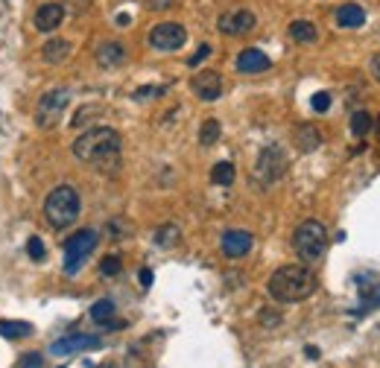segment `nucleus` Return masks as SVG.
Segmentation results:
<instances>
[{
	"label": "nucleus",
	"instance_id": "nucleus-1",
	"mask_svg": "<svg viewBox=\"0 0 380 368\" xmlns=\"http://www.w3.org/2000/svg\"><path fill=\"white\" fill-rule=\"evenodd\" d=\"M269 296L281 304H296V301H304V299H311L313 292H316V275H313V269H307L301 263H293V266H281L272 272L269 284Z\"/></svg>",
	"mask_w": 380,
	"mask_h": 368
},
{
	"label": "nucleus",
	"instance_id": "nucleus-2",
	"mask_svg": "<svg viewBox=\"0 0 380 368\" xmlns=\"http://www.w3.org/2000/svg\"><path fill=\"white\" fill-rule=\"evenodd\" d=\"M74 155L82 164H94V167H108L117 164V155H121V135L108 126H97L88 129L74 140Z\"/></svg>",
	"mask_w": 380,
	"mask_h": 368
},
{
	"label": "nucleus",
	"instance_id": "nucleus-3",
	"mask_svg": "<svg viewBox=\"0 0 380 368\" xmlns=\"http://www.w3.org/2000/svg\"><path fill=\"white\" fill-rule=\"evenodd\" d=\"M44 216H47V223H50L53 228H59V231L67 228V225H74L77 216H79V193L70 184H59L50 196H47Z\"/></svg>",
	"mask_w": 380,
	"mask_h": 368
},
{
	"label": "nucleus",
	"instance_id": "nucleus-4",
	"mask_svg": "<svg viewBox=\"0 0 380 368\" xmlns=\"http://www.w3.org/2000/svg\"><path fill=\"white\" fill-rule=\"evenodd\" d=\"M293 249L298 255V260L304 263H319L328 252V231L319 219H304L293 234Z\"/></svg>",
	"mask_w": 380,
	"mask_h": 368
},
{
	"label": "nucleus",
	"instance_id": "nucleus-5",
	"mask_svg": "<svg viewBox=\"0 0 380 368\" xmlns=\"http://www.w3.org/2000/svg\"><path fill=\"white\" fill-rule=\"evenodd\" d=\"M97 231H91V228H85V231H77L74 237H67L65 240V272L67 275H77L79 269H82V263H85V257L97 249Z\"/></svg>",
	"mask_w": 380,
	"mask_h": 368
},
{
	"label": "nucleus",
	"instance_id": "nucleus-6",
	"mask_svg": "<svg viewBox=\"0 0 380 368\" xmlns=\"http://www.w3.org/2000/svg\"><path fill=\"white\" fill-rule=\"evenodd\" d=\"M284 173H287V155H284V150L275 143L264 146L257 161H255V179L260 184H275Z\"/></svg>",
	"mask_w": 380,
	"mask_h": 368
},
{
	"label": "nucleus",
	"instance_id": "nucleus-7",
	"mask_svg": "<svg viewBox=\"0 0 380 368\" xmlns=\"http://www.w3.org/2000/svg\"><path fill=\"white\" fill-rule=\"evenodd\" d=\"M67 103H70V94H67L65 88L47 91L41 100H38V106H35V126H38V129H53L56 123L62 120Z\"/></svg>",
	"mask_w": 380,
	"mask_h": 368
},
{
	"label": "nucleus",
	"instance_id": "nucleus-8",
	"mask_svg": "<svg viewBox=\"0 0 380 368\" xmlns=\"http://www.w3.org/2000/svg\"><path fill=\"white\" fill-rule=\"evenodd\" d=\"M184 41H187L184 27L181 23H173V21L158 23V27H152V33H150V47L158 50V53H173Z\"/></svg>",
	"mask_w": 380,
	"mask_h": 368
},
{
	"label": "nucleus",
	"instance_id": "nucleus-9",
	"mask_svg": "<svg viewBox=\"0 0 380 368\" xmlns=\"http://www.w3.org/2000/svg\"><path fill=\"white\" fill-rule=\"evenodd\" d=\"M217 27H220L223 35H234V38H237V35L252 33V30L257 27V18H255V12H249V9H234V12L220 15Z\"/></svg>",
	"mask_w": 380,
	"mask_h": 368
},
{
	"label": "nucleus",
	"instance_id": "nucleus-10",
	"mask_svg": "<svg viewBox=\"0 0 380 368\" xmlns=\"http://www.w3.org/2000/svg\"><path fill=\"white\" fill-rule=\"evenodd\" d=\"M103 342L100 336H91V333H74V336H65V339H56L50 345V354L56 357H67V354H79V351H94L100 348Z\"/></svg>",
	"mask_w": 380,
	"mask_h": 368
},
{
	"label": "nucleus",
	"instance_id": "nucleus-11",
	"mask_svg": "<svg viewBox=\"0 0 380 368\" xmlns=\"http://www.w3.org/2000/svg\"><path fill=\"white\" fill-rule=\"evenodd\" d=\"M190 88H194V94L199 96V100L213 103V100L223 96V77L217 70H199L194 77V82H190Z\"/></svg>",
	"mask_w": 380,
	"mask_h": 368
},
{
	"label": "nucleus",
	"instance_id": "nucleus-12",
	"mask_svg": "<svg viewBox=\"0 0 380 368\" xmlns=\"http://www.w3.org/2000/svg\"><path fill=\"white\" fill-rule=\"evenodd\" d=\"M252 234L249 231H240V228H234V231H225L223 234V255L225 257H246L252 252Z\"/></svg>",
	"mask_w": 380,
	"mask_h": 368
},
{
	"label": "nucleus",
	"instance_id": "nucleus-13",
	"mask_svg": "<svg viewBox=\"0 0 380 368\" xmlns=\"http://www.w3.org/2000/svg\"><path fill=\"white\" fill-rule=\"evenodd\" d=\"M65 21V6L62 4H41L35 12V30L38 33H53Z\"/></svg>",
	"mask_w": 380,
	"mask_h": 368
},
{
	"label": "nucleus",
	"instance_id": "nucleus-14",
	"mask_svg": "<svg viewBox=\"0 0 380 368\" xmlns=\"http://www.w3.org/2000/svg\"><path fill=\"white\" fill-rule=\"evenodd\" d=\"M272 62L264 50H257V47H249V50H243L240 56H237V70L240 73H264L269 70Z\"/></svg>",
	"mask_w": 380,
	"mask_h": 368
},
{
	"label": "nucleus",
	"instance_id": "nucleus-15",
	"mask_svg": "<svg viewBox=\"0 0 380 368\" xmlns=\"http://www.w3.org/2000/svg\"><path fill=\"white\" fill-rule=\"evenodd\" d=\"M293 140H296V150L298 152H316L319 146H322V135L316 126H311V123H301V126L293 132Z\"/></svg>",
	"mask_w": 380,
	"mask_h": 368
},
{
	"label": "nucleus",
	"instance_id": "nucleus-16",
	"mask_svg": "<svg viewBox=\"0 0 380 368\" xmlns=\"http://www.w3.org/2000/svg\"><path fill=\"white\" fill-rule=\"evenodd\" d=\"M337 23L342 30H357V27H363L366 23V12H363V6H357V4H345V6H340L337 9Z\"/></svg>",
	"mask_w": 380,
	"mask_h": 368
},
{
	"label": "nucleus",
	"instance_id": "nucleus-17",
	"mask_svg": "<svg viewBox=\"0 0 380 368\" xmlns=\"http://www.w3.org/2000/svg\"><path fill=\"white\" fill-rule=\"evenodd\" d=\"M126 59V47L121 41H106L100 44V50H97V62L100 67H114V65H121Z\"/></svg>",
	"mask_w": 380,
	"mask_h": 368
},
{
	"label": "nucleus",
	"instance_id": "nucleus-18",
	"mask_svg": "<svg viewBox=\"0 0 380 368\" xmlns=\"http://www.w3.org/2000/svg\"><path fill=\"white\" fill-rule=\"evenodd\" d=\"M41 56H44V62H50V65L65 62V59L70 56V41H65V38H53V41H47V44L41 47Z\"/></svg>",
	"mask_w": 380,
	"mask_h": 368
},
{
	"label": "nucleus",
	"instance_id": "nucleus-19",
	"mask_svg": "<svg viewBox=\"0 0 380 368\" xmlns=\"http://www.w3.org/2000/svg\"><path fill=\"white\" fill-rule=\"evenodd\" d=\"M290 35L298 44H313L319 38V30H316V23H311V21H293L290 23Z\"/></svg>",
	"mask_w": 380,
	"mask_h": 368
},
{
	"label": "nucleus",
	"instance_id": "nucleus-20",
	"mask_svg": "<svg viewBox=\"0 0 380 368\" xmlns=\"http://www.w3.org/2000/svg\"><path fill=\"white\" fill-rule=\"evenodd\" d=\"M234 164L231 161H220V164H213V169H211V182L213 184H223V187H228V184H234Z\"/></svg>",
	"mask_w": 380,
	"mask_h": 368
},
{
	"label": "nucleus",
	"instance_id": "nucleus-21",
	"mask_svg": "<svg viewBox=\"0 0 380 368\" xmlns=\"http://www.w3.org/2000/svg\"><path fill=\"white\" fill-rule=\"evenodd\" d=\"M33 333L30 322H0V336L6 339H27Z\"/></svg>",
	"mask_w": 380,
	"mask_h": 368
},
{
	"label": "nucleus",
	"instance_id": "nucleus-22",
	"mask_svg": "<svg viewBox=\"0 0 380 368\" xmlns=\"http://www.w3.org/2000/svg\"><path fill=\"white\" fill-rule=\"evenodd\" d=\"M91 318H94L97 325H108L111 318H114V301H111V299H100L97 304L91 307Z\"/></svg>",
	"mask_w": 380,
	"mask_h": 368
},
{
	"label": "nucleus",
	"instance_id": "nucleus-23",
	"mask_svg": "<svg viewBox=\"0 0 380 368\" xmlns=\"http://www.w3.org/2000/svg\"><path fill=\"white\" fill-rule=\"evenodd\" d=\"M220 132H223V129H220V120H213V117L205 120L202 129H199V143H202V146H213V143L220 140Z\"/></svg>",
	"mask_w": 380,
	"mask_h": 368
},
{
	"label": "nucleus",
	"instance_id": "nucleus-24",
	"mask_svg": "<svg viewBox=\"0 0 380 368\" xmlns=\"http://www.w3.org/2000/svg\"><path fill=\"white\" fill-rule=\"evenodd\" d=\"M371 132V114L369 111H354L351 117V135L354 138H366Z\"/></svg>",
	"mask_w": 380,
	"mask_h": 368
},
{
	"label": "nucleus",
	"instance_id": "nucleus-25",
	"mask_svg": "<svg viewBox=\"0 0 380 368\" xmlns=\"http://www.w3.org/2000/svg\"><path fill=\"white\" fill-rule=\"evenodd\" d=\"M155 242L161 245V249H170V245L179 242V225H161L155 231Z\"/></svg>",
	"mask_w": 380,
	"mask_h": 368
},
{
	"label": "nucleus",
	"instance_id": "nucleus-26",
	"mask_svg": "<svg viewBox=\"0 0 380 368\" xmlns=\"http://www.w3.org/2000/svg\"><path fill=\"white\" fill-rule=\"evenodd\" d=\"M121 269H123V263H121V257L117 255H108V257H103V263H100V272L103 275H121Z\"/></svg>",
	"mask_w": 380,
	"mask_h": 368
},
{
	"label": "nucleus",
	"instance_id": "nucleus-27",
	"mask_svg": "<svg viewBox=\"0 0 380 368\" xmlns=\"http://www.w3.org/2000/svg\"><path fill=\"white\" fill-rule=\"evenodd\" d=\"M27 255H30L33 260H44V257H47V249H44L41 237H30V242H27Z\"/></svg>",
	"mask_w": 380,
	"mask_h": 368
},
{
	"label": "nucleus",
	"instance_id": "nucleus-28",
	"mask_svg": "<svg viewBox=\"0 0 380 368\" xmlns=\"http://www.w3.org/2000/svg\"><path fill=\"white\" fill-rule=\"evenodd\" d=\"M311 106H313V111H328L330 108V94L328 91H319V94H313V100H311Z\"/></svg>",
	"mask_w": 380,
	"mask_h": 368
},
{
	"label": "nucleus",
	"instance_id": "nucleus-29",
	"mask_svg": "<svg viewBox=\"0 0 380 368\" xmlns=\"http://www.w3.org/2000/svg\"><path fill=\"white\" fill-rule=\"evenodd\" d=\"M211 50H213V47H211V44H199V50H196L194 56H190V59H187V65H190V67H199V65H202V62H205V59L211 56Z\"/></svg>",
	"mask_w": 380,
	"mask_h": 368
},
{
	"label": "nucleus",
	"instance_id": "nucleus-30",
	"mask_svg": "<svg viewBox=\"0 0 380 368\" xmlns=\"http://www.w3.org/2000/svg\"><path fill=\"white\" fill-rule=\"evenodd\" d=\"M167 88H161V85H152V88H138L135 91V100H152V96H161Z\"/></svg>",
	"mask_w": 380,
	"mask_h": 368
},
{
	"label": "nucleus",
	"instance_id": "nucleus-31",
	"mask_svg": "<svg viewBox=\"0 0 380 368\" xmlns=\"http://www.w3.org/2000/svg\"><path fill=\"white\" fill-rule=\"evenodd\" d=\"M41 362H44V357L38 351H30V354H23L21 368H41Z\"/></svg>",
	"mask_w": 380,
	"mask_h": 368
},
{
	"label": "nucleus",
	"instance_id": "nucleus-32",
	"mask_svg": "<svg viewBox=\"0 0 380 368\" xmlns=\"http://www.w3.org/2000/svg\"><path fill=\"white\" fill-rule=\"evenodd\" d=\"M173 0H147V9L150 12H161V9H170Z\"/></svg>",
	"mask_w": 380,
	"mask_h": 368
},
{
	"label": "nucleus",
	"instance_id": "nucleus-33",
	"mask_svg": "<svg viewBox=\"0 0 380 368\" xmlns=\"http://www.w3.org/2000/svg\"><path fill=\"white\" fill-rule=\"evenodd\" d=\"M369 70H371V77L380 82V53H377V56H371V62H369Z\"/></svg>",
	"mask_w": 380,
	"mask_h": 368
},
{
	"label": "nucleus",
	"instance_id": "nucleus-34",
	"mask_svg": "<svg viewBox=\"0 0 380 368\" xmlns=\"http://www.w3.org/2000/svg\"><path fill=\"white\" fill-rule=\"evenodd\" d=\"M140 286H152V272L150 269H140Z\"/></svg>",
	"mask_w": 380,
	"mask_h": 368
},
{
	"label": "nucleus",
	"instance_id": "nucleus-35",
	"mask_svg": "<svg viewBox=\"0 0 380 368\" xmlns=\"http://www.w3.org/2000/svg\"><path fill=\"white\" fill-rule=\"evenodd\" d=\"M67 4H74V9H77V12H82V9H88V6H91V0H67Z\"/></svg>",
	"mask_w": 380,
	"mask_h": 368
},
{
	"label": "nucleus",
	"instance_id": "nucleus-36",
	"mask_svg": "<svg viewBox=\"0 0 380 368\" xmlns=\"http://www.w3.org/2000/svg\"><path fill=\"white\" fill-rule=\"evenodd\" d=\"M307 357H311V359H319V348L311 345V348H307Z\"/></svg>",
	"mask_w": 380,
	"mask_h": 368
},
{
	"label": "nucleus",
	"instance_id": "nucleus-37",
	"mask_svg": "<svg viewBox=\"0 0 380 368\" xmlns=\"http://www.w3.org/2000/svg\"><path fill=\"white\" fill-rule=\"evenodd\" d=\"M377 140H380V120H377Z\"/></svg>",
	"mask_w": 380,
	"mask_h": 368
}]
</instances>
